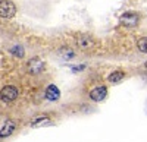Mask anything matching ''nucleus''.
Returning a JSON list of instances; mask_svg holds the SVG:
<instances>
[{"instance_id":"nucleus-10","label":"nucleus","mask_w":147,"mask_h":142,"mask_svg":"<svg viewBox=\"0 0 147 142\" xmlns=\"http://www.w3.org/2000/svg\"><path fill=\"white\" fill-rule=\"evenodd\" d=\"M125 78V72L124 70H113V72H110L107 75V81H109V84H119V82Z\"/></svg>"},{"instance_id":"nucleus-14","label":"nucleus","mask_w":147,"mask_h":142,"mask_svg":"<svg viewBox=\"0 0 147 142\" xmlns=\"http://www.w3.org/2000/svg\"><path fill=\"white\" fill-rule=\"evenodd\" d=\"M85 69V65H75V66H71V70L74 73H78V72H82Z\"/></svg>"},{"instance_id":"nucleus-13","label":"nucleus","mask_w":147,"mask_h":142,"mask_svg":"<svg viewBox=\"0 0 147 142\" xmlns=\"http://www.w3.org/2000/svg\"><path fill=\"white\" fill-rule=\"evenodd\" d=\"M137 49H138V51L147 54V37L138 38V41H137Z\"/></svg>"},{"instance_id":"nucleus-5","label":"nucleus","mask_w":147,"mask_h":142,"mask_svg":"<svg viewBox=\"0 0 147 142\" xmlns=\"http://www.w3.org/2000/svg\"><path fill=\"white\" fill-rule=\"evenodd\" d=\"M88 97L94 103H102L107 97V87L106 85H96L94 88L90 89Z\"/></svg>"},{"instance_id":"nucleus-12","label":"nucleus","mask_w":147,"mask_h":142,"mask_svg":"<svg viewBox=\"0 0 147 142\" xmlns=\"http://www.w3.org/2000/svg\"><path fill=\"white\" fill-rule=\"evenodd\" d=\"M10 54H13L15 57H18V59H22L24 56H25V50H24V47L22 45H19V44H16V45H13V47H10Z\"/></svg>"},{"instance_id":"nucleus-4","label":"nucleus","mask_w":147,"mask_h":142,"mask_svg":"<svg viewBox=\"0 0 147 142\" xmlns=\"http://www.w3.org/2000/svg\"><path fill=\"white\" fill-rule=\"evenodd\" d=\"M119 22H121V25H124L127 28H134L138 25L140 16L136 12H125V13H122L119 16Z\"/></svg>"},{"instance_id":"nucleus-3","label":"nucleus","mask_w":147,"mask_h":142,"mask_svg":"<svg viewBox=\"0 0 147 142\" xmlns=\"http://www.w3.org/2000/svg\"><path fill=\"white\" fill-rule=\"evenodd\" d=\"M46 67V63L41 60L40 57H31L30 60L27 62V72L32 76H37V75H40L43 70Z\"/></svg>"},{"instance_id":"nucleus-8","label":"nucleus","mask_w":147,"mask_h":142,"mask_svg":"<svg viewBox=\"0 0 147 142\" xmlns=\"http://www.w3.org/2000/svg\"><path fill=\"white\" fill-rule=\"evenodd\" d=\"M77 45L81 50H90V49H93V47H96V41L90 37V35L81 34V35L77 37Z\"/></svg>"},{"instance_id":"nucleus-2","label":"nucleus","mask_w":147,"mask_h":142,"mask_svg":"<svg viewBox=\"0 0 147 142\" xmlns=\"http://www.w3.org/2000/svg\"><path fill=\"white\" fill-rule=\"evenodd\" d=\"M16 12H18V7L12 0H0V18L2 19L15 18Z\"/></svg>"},{"instance_id":"nucleus-7","label":"nucleus","mask_w":147,"mask_h":142,"mask_svg":"<svg viewBox=\"0 0 147 142\" xmlns=\"http://www.w3.org/2000/svg\"><path fill=\"white\" fill-rule=\"evenodd\" d=\"M44 98L50 103H56L60 100V89L55 85V84H50L47 85L46 89H44Z\"/></svg>"},{"instance_id":"nucleus-6","label":"nucleus","mask_w":147,"mask_h":142,"mask_svg":"<svg viewBox=\"0 0 147 142\" xmlns=\"http://www.w3.org/2000/svg\"><path fill=\"white\" fill-rule=\"evenodd\" d=\"M16 127H18V125L13 119H6L3 122V126L0 127V139H6V138L12 136L15 133Z\"/></svg>"},{"instance_id":"nucleus-9","label":"nucleus","mask_w":147,"mask_h":142,"mask_svg":"<svg viewBox=\"0 0 147 142\" xmlns=\"http://www.w3.org/2000/svg\"><path fill=\"white\" fill-rule=\"evenodd\" d=\"M52 120H50V117H47V116H38V117H34V119L30 122V126L31 127H41V126H47V125H50Z\"/></svg>"},{"instance_id":"nucleus-15","label":"nucleus","mask_w":147,"mask_h":142,"mask_svg":"<svg viewBox=\"0 0 147 142\" xmlns=\"http://www.w3.org/2000/svg\"><path fill=\"white\" fill-rule=\"evenodd\" d=\"M144 67H146V69H147V60H146V63H144Z\"/></svg>"},{"instance_id":"nucleus-1","label":"nucleus","mask_w":147,"mask_h":142,"mask_svg":"<svg viewBox=\"0 0 147 142\" xmlns=\"http://www.w3.org/2000/svg\"><path fill=\"white\" fill-rule=\"evenodd\" d=\"M18 97H19V89L15 85H5L0 89V101H3L6 104L16 101Z\"/></svg>"},{"instance_id":"nucleus-11","label":"nucleus","mask_w":147,"mask_h":142,"mask_svg":"<svg viewBox=\"0 0 147 142\" xmlns=\"http://www.w3.org/2000/svg\"><path fill=\"white\" fill-rule=\"evenodd\" d=\"M59 54L63 60H72V59H75V56H77L75 51L72 49H69V47H62V49L59 50Z\"/></svg>"}]
</instances>
